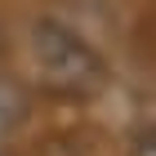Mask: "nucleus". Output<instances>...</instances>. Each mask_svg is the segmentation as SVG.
I'll use <instances>...</instances> for the list:
<instances>
[{
  "label": "nucleus",
  "instance_id": "3",
  "mask_svg": "<svg viewBox=\"0 0 156 156\" xmlns=\"http://www.w3.org/2000/svg\"><path fill=\"white\" fill-rule=\"evenodd\" d=\"M0 54H5V36H0Z\"/></svg>",
  "mask_w": 156,
  "mask_h": 156
},
{
  "label": "nucleus",
  "instance_id": "4",
  "mask_svg": "<svg viewBox=\"0 0 156 156\" xmlns=\"http://www.w3.org/2000/svg\"><path fill=\"white\" fill-rule=\"evenodd\" d=\"M0 156H5V152H0Z\"/></svg>",
  "mask_w": 156,
  "mask_h": 156
},
{
  "label": "nucleus",
  "instance_id": "1",
  "mask_svg": "<svg viewBox=\"0 0 156 156\" xmlns=\"http://www.w3.org/2000/svg\"><path fill=\"white\" fill-rule=\"evenodd\" d=\"M27 58H31V76L49 94L94 98L107 85V58L76 27L58 23V18H36L31 23V31H27Z\"/></svg>",
  "mask_w": 156,
  "mask_h": 156
},
{
  "label": "nucleus",
  "instance_id": "2",
  "mask_svg": "<svg viewBox=\"0 0 156 156\" xmlns=\"http://www.w3.org/2000/svg\"><path fill=\"white\" fill-rule=\"evenodd\" d=\"M13 116H18V98H13V89H9V85L0 80V129H5Z\"/></svg>",
  "mask_w": 156,
  "mask_h": 156
}]
</instances>
